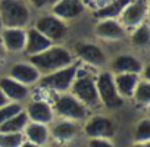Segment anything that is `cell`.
<instances>
[{"instance_id":"1","label":"cell","mask_w":150,"mask_h":147,"mask_svg":"<svg viewBox=\"0 0 150 147\" xmlns=\"http://www.w3.org/2000/svg\"><path fill=\"white\" fill-rule=\"evenodd\" d=\"M27 59L30 63H33L40 71L41 75L50 74V72L57 71V69H62V68L71 65L72 62H75L72 52L62 44H53L49 49H46L44 52L34 54V56H30Z\"/></svg>"},{"instance_id":"2","label":"cell","mask_w":150,"mask_h":147,"mask_svg":"<svg viewBox=\"0 0 150 147\" xmlns=\"http://www.w3.org/2000/svg\"><path fill=\"white\" fill-rule=\"evenodd\" d=\"M33 19L27 0H0L2 28H28Z\"/></svg>"},{"instance_id":"3","label":"cell","mask_w":150,"mask_h":147,"mask_svg":"<svg viewBox=\"0 0 150 147\" xmlns=\"http://www.w3.org/2000/svg\"><path fill=\"white\" fill-rule=\"evenodd\" d=\"M69 93L77 97L87 109H99L102 107L97 88H96V77L91 72H87L83 69V66L78 68L77 77H75Z\"/></svg>"},{"instance_id":"4","label":"cell","mask_w":150,"mask_h":147,"mask_svg":"<svg viewBox=\"0 0 150 147\" xmlns=\"http://www.w3.org/2000/svg\"><path fill=\"white\" fill-rule=\"evenodd\" d=\"M81 66V63L78 60L72 62L71 65L62 68V69H57V71H53L50 74H44V75L40 77L37 86H40L41 88L44 90H50V91H54V93H66L71 90V86L77 77V72H78V68Z\"/></svg>"},{"instance_id":"5","label":"cell","mask_w":150,"mask_h":147,"mask_svg":"<svg viewBox=\"0 0 150 147\" xmlns=\"http://www.w3.org/2000/svg\"><path fill=\"white\" fill-rule=\"evenodd\" d=\"M52 107H53L54 115H57L62 119L81 122L88 118V109L69 91L59 93L57 97L54 99Z\"/></svg>"},{"instance_id":"6","label":"cell","mask_w":150,"mask_h":147,"mask_svg":"<svg viewBox=\"0 0 150 147\" xmlns=\"http://www.w3.org/2000/svg\"><path fill=\"white\" fill-rule=\"evenodd\" d=\"M96 88L103 107L112 110L124 105V99L118 94L113 83V74L109 69H103L96 75Z\"/></svg>"},{"instance_id":"7","label":"cell","mask_w":150,"mask_h":147,"mask_svg":"<svg viewBox=\"0 0 150 147\" xmlns=\"http://www.w3.org/2000/svg\"><path fill=\"white\" fill-rule=\"evenodd\" d=\"M72 54L80 63H86L90 68H105L108 65L106 52L91 41H77L72 46Z\"/></svg>"},{"instance_id":"8","label":"cell","mask_w":150,"mask_h":147,"mask_svg":"<svg viewBox=\"0 0 150 147\" xmlns=\"http://www.w3.org/2000/svg\"><path fill=\"white\" fill-rule=\"evenodd\" d=\"M33 27L35 30H38L43 35H46L54 44H60L66 38V35L69 33L68 22L59 19L53 13H43V15H40L34 21Z\"/></svg>"},{"instance_id":"9","label":"cell","mask_w":150,"mask_h":147,"mask_svg":"<svg viewBox=\"0 0 150 147\" xmlns=\"http://www.w3.org/2000/svg\"><path fill=\"white\" fill-rule=\"evenodd\" d=\"M83 129L88 138H109L110 140L116 132V125L109 116L96 113L86 119Z\"/></svg>"},{"instance_id":"10","label":"cell","mask_w":150,"mask_h":147,"mask_svg":"<svg viewBox=\"0 0 150 147\" xmlns=\"http://www.w3.org/2000/svg\"><path fill=\"white\" fill-rule=\"evenodd\" d=\"M147 11H149L147 0H131L119 15L118 21L122 24L125 30H132L140 24L146 22Z\"/></svg>"},{"instance_id":"11","label":"cell","mask_w":150,"mask_h":147,"mask_svg":"<svg viewBox=\"0 0 150 147\" xmlns=\"http://www.w3.org/2000/svg\"><path fill=\"white\" fill-rule=\"evenodd\" d=\"M8 77L13 78L15 81H18L21 84L33 87V86H37L41 74L30 62H15L8 69Z\"/></svg>"},{"instance_id":"12","label":"cell","mask_w":150,"mask_h":147,"mask_svg":"<svg viewBox=\"0 0 150 147\" xmlns=\"http://www.w3.org/2000/svg\"><path fill=\"white\" fill-rule=\"evenodd\" d=\"M27 38V28H2L0 30V43L6 53L19 54L24 53Z\"/></svg>"},{"instance_id":"13","label":"cell","mask_w":150,"mask_h":147,"mask_svg":"<svg viewBox=\"0 0 150 147\" xmlns=\"http://www.w3.org/2000/svg\"><path fill=\"white\" fill-rule=\"evenodd\" d=\"M0 90H2V93L6 96L9 102L21 103V105L27 102L31 96V87L21 84L8 75L0 77Z\"/></svg>"},{"instance_id":"14","label":"cell","mask_w":150,"mask_h":147,"mask_svg":"<svg viewBox=\"0 0 150 147\" xmlns=\"http://www.w3.org/2000/svg\"><path fill=\"white\" fill-rule=\"evenodd\" d=\"M94 34L105 41H121L127 35V30L118 19H97Z\"/></svg>"},{"instance_id":"15","label":"cell","mask_w":150,"mask_h":147,"mask_svg":"<svg viewBox=\"0 0 150 147\" xmlns=\"http://www.w3.org/2000/svg\"><path fill=\"white\" fill-rule=\"evenodd\" d=\"M49 132H50V138H53L56 143H69L72 140H75V137L80 132V125L75 121H69V119H62L60 121H53L49 127Z\"/></svg>"},{"instance_id":"16","label":"cell","mask_w":150,"mask_h":147,"mask_svg":"<svg viewBox=\"0 0 150 147\" xmlns=\"http://www.w3.org/2000/svg\"><path fill=\"white\" fill-rule=\"evenodd\" d=\"M109 63V71L112 74H121V72H128V74H138L141 75L143 72V62L135 56V54H131V53H121V54H116Z\"/></svg>"},{"instance_id":"17","label":"cell","mask_w":150,"mask_h":147,"mask_svg":"<svg viewBox=\"0 0 150 147\" xmlns=\"http://www.w3.org/2000/svg\"><path fill=\"white\" fill-rule=\"evenodd\" d=\"M25 113L28 116V121L38 122L44 125H50L54 121V112L49 102L44 100H31L25 106Z\"/></svg>"},{"instance_id":"18","label":"cell","mask_w":150,"mask_h":147,"mask_svg":"<svg viewBox=\"0 0 150 147\" xmlns=\"http://www.w3.org/2000/svg\"><path fill=\"white\" fill-rule=\"evenodd\" d=\"M50 13L65 22H69L80 18L84 13V3L83 0H57L52 6Z\"/></svg>"},{"instance_id":"19","label":"cell","mask_w":150,"mask_h":147,"mask_svg":"<svg viewBox=\"0 0 150 147\" xmlns=\"http://www.w3.org/2000/svg\"><path fill=\"white\" fill-rule=\"evenodd\" d=\"M54 43H52L46 35H43L38 30H35L33 25L27 28V38H25V47H24V54L27 57L38 54L41 52H44L46 49H49L50 46H53Z\"/></svg>"},{"instance_id":"20","label":"cell","mask_w":150,"mask_h":147,"mask_svg":"<svg viewBox=\"0 0 150 147\" xmlns=\"http://www.w3.org/2000/svg\"><path fill=\"white\" fill-rule=\"evenodd\" d=\"M141 75L138 74H128V72H121V74H113V83L116 87L118 94L125 100V99H131L132 93L140 81Z\"/></svg>"},{"instance_id":"21","label":"cell","mask_w":150,"mask_h":147,"mask_svg":"<svg viewBox=\"0 0 150 147\" xmlns=\"http://www.w3.org/2000/svg\"><path fill=\"white\" fill-rule=\"evenodd\" d=\"M24 138L38 147H43L49 143L50 140V132H49V125L38 124V122H31L28 121L27 127L22 131Z\"/></svg>"},{"instance_id":"22","label":"cell","mask_w":150,"mask_h":147,"mask_svg":"<svg viewBox=\"0 0 150 147\" xmlns=\"http://www.w3.org/2000/svg\"><path fill=\"white\" fill-rule=\"evenodd\" d=\"M131 2V0H110L105 6L97 9L94 12L96 19H118L125 6Z\"/></svg>"},{"instance_id":"23","label":"cell","mask_w":150,"mask_h":147,"mask_svg":"<svg viewBox=\"0 0 150 147\" xmlns=\"http://www.w3.org/2000/svg\"><path fill=\"white\" fill-rule=\"evenodd\" d=\"M129 43L137 49H146L149 46V43H150V27H149L147 21L131 30Z\"/></svg>"},{"instance_id":"24","label":"cell","mask_w":150,"mask_h":147,"mask_svg":"<svg viewBox=\"0 0 150 147\" xmlns=\"http://www.w3.org/2000/svg\"><path fill=\"white\" fill-rule=\"evenodd\" d=\"M27 124H28V116L22 109L19 113L13 115L11 119L0 125V132H22Z\"/></svg>"},{"instance_id":"25","label":"cell","mask_w":150,"mask_h":147,"mask_svg":"<svg viewBox=\"0 0 150 147\" xmlns=\"http://www.w3.org/2000/svg\"><path fill=\"white\" fill-rule=\"evenodd\" d=\"M131 99L135 102V105L147 107L150 105V80L140 78Z\"/></svg>"},{"instance_id":"26","label":"cell","mask_w":150,"mask_h":147,"mask_svg":"<svg viewBox=\"0 0 150 147\" xmlns=\"http://www.w3.org/2000/svg\"><path fill=\"white\" fill-rule=\"evenodd\" d=\"M134 143H149L150 141V119L143 118L138 121L132 131Z\"/></svg>"},{"instance_id":"27","label":"cell","mask_w":150,"mask_h":147,"mask_svg":"<svg viewBox=\"0 0 150 147\" xmlns=\"http://www.w3.org/2000/svg\"><path fill=\"white\" fill-rule=\"evenodd\" d=\"M24 140L22 132H0V147H19Z\"/></svg>"},{"instance_id":"28","label":"cell","mask_w":150,"mask_h":147,"mask_svg":"<svg viewBox=\"0 0 150 147\" xmlns=\"http://www.w3.org/2000/svg\"><path fill=\"white\" fill-rule=\"evenodd\" d=\"M22 105L21 103H15V102H9L5 106H0V125L5 124L8 119H11L13 115L19 113L22 110Z\"/></svg>"},{"instance_id":"29","label":"cell","mask_w":150,"mask_h":147,"mask_svg":"<svg viewBox=\"0 0 150 147\" xmlns=\"http://www.w3.org/2000/svg\"><path fill=\"white\" fill-rule=\"evenodd\" d=\"M57 2V0H27V3L30 5L31 9L35 11H46V9H52V6Z\"/></svg>"},{"instance_id":"30","label":"cell","mask_w":150,"mask_h":147,"mask_svg":"<svg viewBox=\"0 0 150 147\" xmlns=\"http://www.w3.org/2000/svg\"><path fill=\"white\" fill-rule=\"evenodd\" d=\"M87 147H115L109 138H88Z\"/></svg>"},{"instance_id":"31","label":"cell","mask_w":150,"mask_h":147,"mask_svg":"<svg viewBox=\"0 0 150 147\" xmlns=\"http://www.w3.org/2000/svg\"><path fill=\"white\" fill-rule=\"evenodd\" d=\"M6 103H9V100H8L6 96L2 93V90H0V106H5Z\"/></svg>"},{"instance_id":"32","label":"cell","mask_w":150,"mask_h":147,"mask_svg":"<svg viewBox=\"0 0 150 147\" xmlns=\"http://www.w3.org/2000/svg\"><path fill=\"white\" fill-rule=\"evenodd\" d=\"M19 147H38V146H35V144H33V143H30V141L24 140V141H22V144H21Z\"/></svg>"},{"instance_id":"33","label":"cell","mask_w":150,"mask_h":147,"mask_svg":"<svg viewBox=\"0 0 150 147\" xmlns=\"http://www.w3.org/2000/svg\"><path fill=\"white\" fill-rule=\"evenodd\" d=\"M131 147H150V143H134Z\"/></svg>"},{"instance_id":"34","label":"cell","mask_w":150,"mask_h":147,"mask_svg":"<svg viewBox=\"0 0 150 147\" xmlns=\"http://www.w3.org/2000/svg\"><path fill=\"white\" fill-rule=\"evenodd\" d=\"M43 147H68V146H65L63 143H54V144L49 146V143H47V144H46V146H43Z\"/></svg>"},{"instance_id":"35","label":"cell","mask_w":150,"mask_h":147,"mask_svg":"<svg viewBox=\"0 0 150 147\" xmlns=\"http://www.w3.org/2000/svg\"><path fill=\"white\" fill-rule=\"evenodd\" d=\"M5 49H3V46H2V43H0V62L3 60V57H5Z\"/></svg>"},{"instance_id":"36","label":"cell","mask_w":150,"mask_h":147,"mask_svg":"<svg viewBox=\"0 0 150 147\" xmlns=\"http://www.w3.org/2000/svg\"><path fill=\"white\" fill-rule=\"evenodd\" d=\"M0 30H2V22H0Z\"/></svg>"}]
</instances>
